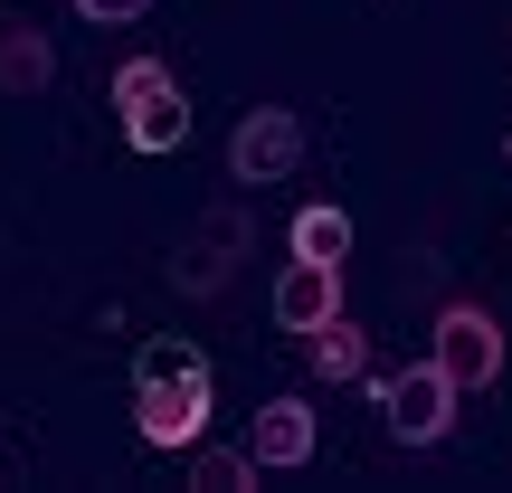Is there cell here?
<instances>
[{
  "label": "cell",
  "instance_id": "cell-1",
  "mask_svg": "<svg viewBox=\"0 0 512 493\" xmlns=\"http://www.w3.org/2000/svg\"><path fill=\"white\" fill-rule=\"evenodd\" d=\"M114 105H124V143L133 152H181L190 143V95L162 57H124L114 67Z\"/></svg>",
  "mask_w": 512,
  "mask_h": 493
},
{
  "label": "cell",
  "instance_id": "cell-2",
  "mask_svg": "<svg viewBox=\"0 0 512 493\" xmlns=\"http://www.w3.org/2000/svg\"><path fill=\"white\" fill-rule=\"evenodd\" d=\"M294 162H304V114L294 105H247L238 133H228V181L266 190V181H294Z\"/></svg>",
  "mask_w": 512,
  "mask_h": 493
},
{
  "label": "cell",
  "instance_id": "cell-3",
  "mask_svg": "<svg viewBox=\"0 0 512 493\" xmlns=\"http://www.w3.org/2000/svg\"><path fill=\"white\" fill-rule=\"evenodd\" d=\"M247 247H256L247 209H238V200H228V209H209V219L181 238V256H171V285H181L190 304H209V294H219L228 275H238V256H247Z\"/></svg>",
  "mask_w": 512,
  "mask_h": 493
},
{
  "label": "cell",
  "instance_id": "cell-4",
  "mask_svg": "<svg viewBox=\"0 0 512 493\" xmlns=\"http://www.w3.org/2000/svg\"><path fill=\"white\" fill-rule=\"evenodd\" d=\"M427 361L446 370L456 389H494V370H503V323L484 304H446L437 313V351Z\"/></svg>",
  "mask_w": 512,
  "mask_h": 493
},
{
  "label": "cell",
  "instance_id": "cell-5",
  "mask_svg": "<svg viewBox=\"0 0 512 493\" xmlns=\"http://www.w3.org/2000/svg\"><path fill=\"white\" fill-rule=\"evenodd\" d=\"M456 399H465V389L446 380L437 361H418L408 380H389V399H380L389 408V437H399V446H437L446 427H456Z\"/></svg>",
  "mask_w": 512,
  "mask_h": 493
},
{
  "label": "cell",
  "instance_id": "cell-6",
  "mask_svg": "<svg viewBox=\"0 0 512 493\" xmlns=\"http://www.w3.org/2000/svg\"><path fill=\"white\" fill-rule=\"evenodd\" d=\"M266 313H275V332L332 323V313H342V256H285V275H275Z\"/></svg>",
  "mask_w": 512,
  "mask_h": 493
},
{
  "label": "cell",
  "instance_id": "cell-7",
  "mask_svg": "<svg viewBox=\"0 0 512 493\" xmlns=\"http://www.w3.org/2000/svg\"><path fill=\"white\" fill-rule=\"evenodd\" d=\"M133 427H143V446H200L209 437V380L133 389Z\"/></svg>",
  "mask_w": 512,
  "mask_h": 493
},
{
  "label": "cell",
  "instance_id": "cell-8",
  "mask_svg": "<svg viewBox=\"0 0 512 493\" xmlns=\"http://www.w3.org/2000/svg\"><path fill=\"white\" fill-rule=\"evenodd\" d=\"M313 446H323V427H313V408H304V399H266V408H256V427H247V456H256V465H275V475L313 465Z\"/></svg>",
  "mask_w": 512,
  "mask_h": 493
},
{
  "label": "cell",
  "instance_id": "cell-9",
  "mask_svg": "<svg viewBox=\"0 0 512 493\" xmlns=\"http://www.w3.org/2000/svg\"><path fill=\"white\" fill-rule=\"evenodd\" d=\"M57 86V48L48 29H29V19L0 10V95H48Z\"/></svg>",
  "mask_w": 512,
  "mask_h": 493
},
{
  "label": "cell",
  "instance_id": "cell-10",
  "mask_svg": "<svg viewBox=\"0 0 512 493\" xmlns=\"http://www.w3.org/2000/svg\"><path fill=\"white\" fill-rule=\"evenodd\" d=\"M304 361H313V380H370V332L351 323V313H332V323H313L304 332Z\"/></svg>",
  "mask_w": 512,
  "mask_h": 493
},
{
  "label": "cell",
  "instance_id": "cell-11",
  "mask_svg": "<svg viewBox=\"0 0 512 493\" xmlns=\"http://www.w3.org/2000/svg\"><path fill=\"white\" fill-rule=\"evenodd\" d=\"M181 380H209V351L181 342V332H152L133 351V389H181Z\"/></svg>",
  "mask_w": 512,
  "mask_h": 493
},
{
  "label": "cell",
  "instance_id": "cell-12",
  "mask_svg": "<svg viewBox=\"0 0 512 493\" xmlns=\"http://www.w3.org/2000/svg\"><path fill=\"white\" fill-rule=\"evenodd\" d=\"M285 238H294V256H351V219L313 200V209H294V228H285Z\"/></svg>",
  "mask_w": 512,
  "mask_h": 493
},
{
  "label": "cell",
  "instance_id": "cell-13",
  "mask_svg": "<svg viewBox=\"0 0 512 493\" xmlns=\"http://www.w3.org/2000/svg\"><path fill=\"white\" fill-rule=\"evenodd\" d=\"M190 484H200V493H247L256 456H247V446H200V456H190Z\"/></svg>",
  "mask_w": 512,
  "mask_h": 493
},
{
  "label": "cell",
  "instance_id": "cell-14",
  "mask_svg": "<svg viewBox=\"0 0 512 493\" xmlns=\"http://www.w3.org/2000/svg\"><path fill=\"white\" fill-rule=\"evenodd\" d=\"M76 19H95V29H124V19H143L152 0H67Z\"/></svg>",
  "mask_w": 512,
  "mask_h": 493
},
{
  "label": "cell",
  "instance_id": "cell-15",
  "mask_svg": "<svg viewBox=\"0 0 512 493\" xmlns=\"http://www.w3.org/2000/svg\"><path fill=\"white\" fill-rule=\"evenodd\" d=\"M503 162H512V133H503Z\"/></svg>",
  "mask_w": 512,
  "mask_h": 493
},
{
  "label": "cell",
  "instance_id": "cell-16",
  "mask_svg": "<svg viewBox=\"0 0 512 493\" xmlns=\"http://www.w3.org/2000/svg\"><path fill=\"white\" fill-rule=\"evenodd\" d=\"M0 484H10V475H0Z\"/></svg>",
  "mask_w": 512,
  "mask_h": 493
}]
</instances>
